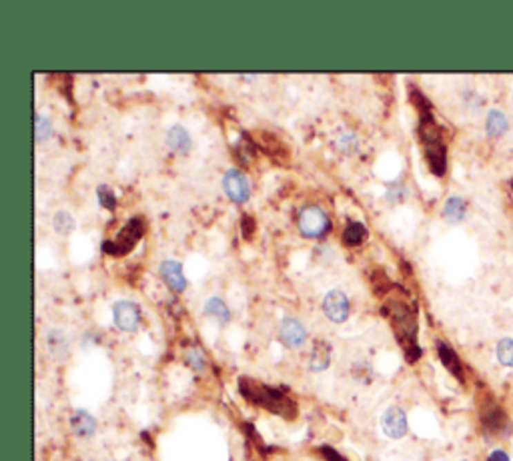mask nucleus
Masks as SVG:
<instances>
[{
  "instance_id": "nucleus-1",
  "label": "nucleus",
  "mask_w": 513,
  "mask_h": 461,
  "mask_svg": "<svg viewBox=\"0 0 513 461\" xmlns=\"http://www.w3.org/2000/svg\"><path fill=\"white\" fill-rule=\"evenodd\" d=\"M239 391L245 395L251 403L267 409L271 413H277L285 420H293L297 415V405L295 401L285 395V391L269 387L265 383H259L255 379L243 377L239 381Z\"/></svg>"
},
{
  "instance_id": "nucleus-2",
  "label": "nucleus",
  "mask_w": 513,
  "mask_h": 461,
  "mask_svg": "<svg viewBox=\"0 0 513 461\" xmlns=\"http://www.w3.org/2000/svg\"><path fill=\"white\" fill-rule=\"evenodd\" d=\"M383 315H389L393 327L399 335V343H403L407 359L415 361L419 357V347L415 345V315H413V311L405 303L391 301L383 307Z\"/></svg>"
},
{
  "instance_id": "nucleus-3",
  "label": "nucleus",
  "mask_w": 513,
  "mask_h": 461,
  "mask_svg": "<svg viewBox=\"0 0 513 461\" xmlns=\"http://www.w3.org/2000/svg\"><path fill=\"white\" fill-rule=\"evenodd\" d=\"M144 233V221L141 217H135L130 219L126 225L123 227V230L113 239V241H104L103 251L108 253V255H115V257H123L126 253H130L137 243L141 241Z\"/></svg>"
},
{
  "instance_id": "nucleus-4",
  "label": "nucleus",
  "mask_w": 513,
  "mask_h": 461,
  "mask_svg": "<svg viewBox=\"0 0 513 461\" xmlns=\"http://www.w3.org/2000/svg\"><path fill=\"white\" fill-rule=\"evenodd\" d=\"M299 230L311 239L323 237L329 230L327 213L321 207H305L299 215Z\"/></svg>"
},
{
  "instance_id": "nucleus-5",
  "label": "nucleus",
  "mask_w": 513,
  "mask_h": 461,
  "mask_svg": "<svg viewBox=\"0 0 513 461\" xmlns=\"http://www.w3.org/2000/svg\"><path fill=\"white\" fill-rule=\"evenodd\" d=\"M223 189H225L226 197L233 201V203H246L249 201V195H251V187H249V181L246 177L237 170V168H231L226 170L225 177H223Z\"/></svg>"
},
{
  "instance_id": "nucleus-6",
  "label": "nucleus",
  "mask_w": 513,
  "mask_h": 461,
  "mask_svg": "<svg viewBox=\"0 0 513 461\" xmlns=\"http://www.w3.org/2000/svg\"><path fill=\"white\" fill-rule=\"evenodd\" d=\"M113 315L121 331H135L141 323V311L133 301H117L113 305Z\"/></svg>"
},
{
  "instance_id": "nucleus-7",
  "label": "nucleus",
  "mask_w": 513,
  "mask_h": 461,
  "mask_svg": "<svg viewBox=\"0 0 513 461\" xmlns=\"http://www.w3.org/2000/svg\"><path fill=\"white\" fill-rule=\"evenodd\" d=\"M323 311L331 321L335 323H343L349 317V299L345 297L343 291H329L323 299Z\"/></svg>"
},
{
  "instance_id": "nucleus-8",
  "label": "nucleus",
  "mask_w": 513,
  "mask_h": 461,
  "mask_svg": "<svg viewBox=\"0 0 513 461\" xmlns=\"http://www.w3.org/2000/svg\"><path fill=\"white\" fill-rule=\"evenodd\" d=\"M383 431L391 440H401L407 433V415L401 407H391L383 415Z\"/></svg>"
},
{
  "instance_id": "nucleus-9",
  "label": "nucleus",
  "mask_w": 513,
  "mask_h": 461,
  "mask_svg": "<svg viewBox=\"0 0 513 461\" xmlns=\"http://www.w3.org/2000/svg\"><path fill=\"white\" fill-rule=\"evenodd\" d=\"M161 277H163V281L175 291V293H181V291H185L186 289V279L185 275H183V265L181 263H177V261H173V259H166L161 263Z\"/></svg>"
},
{
  "instance_id": "nucleus-10",
  "label": "nucleus",
  "mask_w": 513,
  "mask_h": 461,
  "mask_svg": "<svg viewBox=\"0 0 513 461\" xmlns=\"http://www.w3.org/2000/svg\"><path fill=\"white\" fill-rule=\"evenodd\" d=\"M281 339H283V343L287 345V347H301L303 343H305V339H307V331H305V327L297 321V319H293V317H287V319H283V323H281Z\"/></svg>"
},
{
  "instance_id": "nucleus-11",
  "label": "nucleus",
  "mask_w": 513,
  "mask_h": 461,
  "mask_svg": "<svg viewBox=\"0 0 513 461\" xmlns=\"http://www.w3.org/2000/svg\"><path fill=\"white\" fill-rule=\"evenodd\" d=\"M166 143H168L171 150H175L177 155H186L191 150V137H188L185 126L181 125H175L168 130Z\"/></svg>"
},
{
  "instance_id": "nucleus-12",
  "label": "nucleus",
  "mask_w": 513,
  "mask_h": 461,
  "mask_svg": "<svg viewBox=\"0 0 513 461\" xmlns=\"http://www.w3.org/2000/svg\"><path fill=\"white\" fill-rule=\"evenodd\" d=\"M70 425H72V431L81 438H90L97 431V421L86 411H77L70 420Z\"/></svg>"
},
{
  "instance_id": "nucleus-13",
  "label": "nucleus",
  "mask_w": 513,
  "mask_h": 461,
  "mask_svg": "<svg viewBox=\"0 0 513 461\" xmlns=\"http://www.w3.org/2000/svg\"><path fill=\"white\" fill-rule=\"evenodd\" d=\"M46 347H48V351L57 357V359H62V357L68 355V339H66V335L62 331H57V329L50 331L46 335Z\"/></svg>"
},
{
  "instance_id": "nucleus-14",
  "label": "nucleus",
  "mask_w": 513,
  "mask_h": 461,
  "mask_svg": "<svg viewBox=\"0 0 513 461\" xmlns=\"http://www.w3.org/2000/svg\"><path fill=\"white\" fill-rule=\"evenodd\" d=\"M365 235H367V229H365V225H363V223H359V221H351L349 225L345 227V230H343V243H345V245H349V247H357V245H361V243H363Z\"/></svg>"
},
{
  "instance_id": "nucleus-15",
  "label": "nucleus",
  "mask_w": 513,
  "mask_h": 461,
  "mask_svg": "<svg viewBox=\"0 0 513 461\" xmlns=\"http://www.w3.org/2000/svg\"><path fill=\"white\" fill-rule=\"evenodd\" d=\"M329 355H331V349H329L327 343L325 341H317L315 343V349H313V355H311V369L313 371L327 369Z\"/></svg>"
},
{
  "instance_id": "nucleus-16",
  "label": "nucleus",
  "mask_w": 513,
  "mask_h": 461,
  "mask_svg": "<svg viewBox=\"0 0 513 461\" xmlns=\"http://www.w3.org/2000/svg\"><path fill=\"white\" fill-rule=\"evenodd\" d=\"M507 117L501 112V110H492L490 115H487V123H485V128H487V135L490 137H499V135H503L505 130H507Z\"/></svg>"
},
{
  "instance_id": "nucleus-17",
  "label": "nucleus",
  "mask_w": 513,
  "mask_h": 461,
  "mask_svg": "<svg viewBox=\"0 0 513 461\" xmlns=\"http://www.w3.org/2000/svg\"><path fill=\"white\" fill-rule=\"evenodd\" d=\"M463 215H465V203H463V199L452 197V199L445 203V207H443V217H445L447 221H452V223H457V221L463 219Z\"/></svg>"
},
{
  "instance_id": "nucleus-18",
  "label": "nucleus",
  "mask_w": 513,
  "mask_h": 461,
  "mask_svg": "<svg viewBox=\"0 0 513 461\" xmlns=\"http://www.w3.org/2000/svg\"><path fill=\"white\" fill-rule=\"evenodd\" d=\"M205 313L206 315H213V317H217L221 323H226L229 319H231V313H229V307L225 305V301L223 299H219V297H213V299H209L205 303Z\"/></svg>"
},
{
  "instance_id": "nucleus-19",
  "label": "nucleus",
  "mask_w": 513,
  "mask_h": 461,
  "mask_svg": "<svg viewBox=\"0 0 513 461\" xmlns=\"http://www.w3.org/2000/svg\"><path fill=\"white\" fill-rule=\"evenodd\" d=\"M439 357H441V361H443V365L452 371L453 375H461V365H459V361H457V355L453 353L452 347H447L445 343H439Z\"/></svg>"
},
{
  "instance_id": "nucleus-20",
  "label": "nucleus",
  "mask_w": 513,
  "mask_h": 461,
  "mask_svg": "<svg viewBox=\"0 0 513 461\" xmlns=\"http://www.w3.org/2000/svg\"><path fill=\"white\" fill-rule=\"evenodd\" d=\"M52 225H55V230H57V233L68 235L70 230L75 229V219H72V215H70L68 210H59V213L55 215Z\"/></svg>"
},
{
  "instance_id": "nucleus-21",
  "label": "nucleus",
  "mask_w": 513,
  "mask_h": 461,
  "mask_svg": "<svg viewBox=\"0 0 513 461\" xmlns=\"http://www.w3.org/2000/svg\"><path fill=\"white\" fill-rule=\"evenodd\" d=\"M35 135H37V141L42 143V141H46V139H50V135H52V123L48 121V117H44V115H37V119H35Z\"/></svg>"
},
{
  "instance_id": "nucleus-22",
  "label": "nucleus",
  "mask_w": 513,
  "mask_h": 461,
  "mask_svg": "<svg viewBox=\"0 0 513 461\" xmlns=\"http://www.w3.org/2000/svg\"><path fill=\"white\" fill-rule=\"evenodd\" d=\"M497 359L507 365L513 367V341L512 339H501L499 345H497Z\"/></svg>"
},
{
  "instance_id": "nucleus-23",
  "label": "nucleus",
  "mask_w": 513,
  "mask_h": 461,
  "mask_svg": "<svg viewBox=\"0 0 513 461\" xmlns=\"http://www.w3.org/2000/svg\"><path fill=\"white\" fill-rule=\"evenodd\" d=\"M97 197H99V203L103 205L104 209L113 210L117 207V199H115V193L110 187H106V185H101L99 189H97Z\"/></svg>"
},
{
  "instance_id": "nucleus-24",
  "label": "nucleus",
  "mask_w": 513,
  "mask_h": 461,
  "mask_svg": "<svg viewBox=\"0 0 513 461\" xmlns=\"http://www.w3.org/2000/svg\"><path fill=\"white\" fill-rule=\"evenodd\" d=\"M186 363L193 367V369H197V371H203L205 369V355H203V351L201 349H191L188 353H186Z\"/></svg>"
},
{
  "instance_id": "nucleus-25",
  "label": "nucleus",
  "mask_w": 513,
  "mask_h": 461,
  "mask_svg": "<svg viewBox=\"0 0 513 461\" xmlns=\"http://www.w3.org/2000/svg\"><path fill=\"white\" fill-rule=\"evenodd\" d=\"M337 148L345 150V153H353L357 148V137L353 133H343L339 139H337Z\"/></svg>"
},
{
  "instance_id": "nucleus-26",
  "label": "nucleus",
  "mask_w": 513,
  "mask_h": 461,
  "mask_svg": "<svg viewBox=\"0 0 513 461\" xmlns=\"http://www.w3.org/2000/svg\"><path fill=\"white\" fill-rule=\"evenodd\" d=\"M319 453H323V458L329 461H347L339 451H335L333 447H327V445H323V447H319Z\"/></svg>"
},
{
  "instance_id": "nucleus-27",
  "label": "nucleus",
  "mask_w": 513,
  "mask_h": 461,
  "mask_svg": "<svg viewBox=\"0 0 513 461\" xmlns=\"http://www.w3.org/2000/svg\"><path fill=\"white\" fill-rule=\"evenodd\" d=\"M403 185L401 183H395V185H389V193H387V199L391 203H397V201H403Z\"/></svg>"
},
{
  "instance_id": "nucleus-28",
  "label": "nucleus",
  "mask_w": 513,
  "mask_h": 461,
  "mask_svg": "<svg viewBox=\"0 0 513 461\" xmlns=\"http://www.w3.org/2000/svg\"><path fill=\"white\" fill-rule=\"evenodd\" d=\"M241 227H243V235H245V239H251V237H253V230H255V219H253V217H249V215H245V217H243V221H241Z\"/></svg>"
},
{
  "instance_id": "nucleus-29",
  "label": "nucleus",
  "mask_w": 513,
  "mask_h": 461,
  "mask_svg": "<svg viewBox=\"0 0 513 461\" xmlns=\"http://www.w3.org/2000/svg\"><path fill=\"white\" fill-rule=\"evenodd\" d=\"M487 461H510V458H507V453H505V451L497 449V451H493L492 455H490V460Z\"/></svg>"
}]
</instances>
